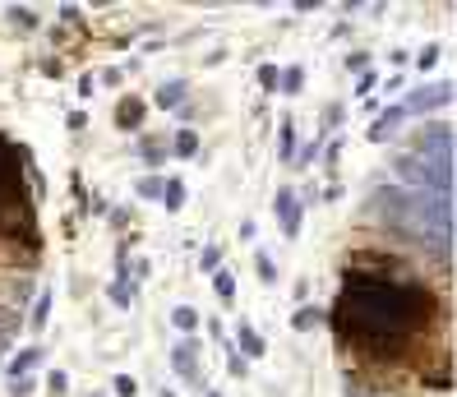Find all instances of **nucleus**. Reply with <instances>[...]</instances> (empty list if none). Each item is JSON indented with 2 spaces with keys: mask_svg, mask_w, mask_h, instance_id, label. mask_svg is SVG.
<instances>
[{
  "mask_svg": "<svg viewBox=\"0 0 457 397\" xmlns=\"http://www.w3.org/2000/svg\"><path fill=\"white\" fill-rule=\"evenodd\" d=\"M369 217L388 231L411 236L421 250L448 259L453 254V194H425V189L379 185L369 194Z\"/></svg>",
  "mask_w": 457,
  "mask_h": 397,
  "instance_id": "nucleus-2",
  "label": "nucleus"
},
{
  "mask_svg": "<svg viewBox=\"0 0 457 397\" xmlns=\"http://www.w3.org/2000/svg\"><path fill=\"white\" fill-rule=\"evenodd\" d=\"M374 88H379V74H374V69H369V74H360V88H356L360 97L369 102V93H374Z\"/></svg>",
  "mask_w": 457,
  "mask_h": 397,
  "instance_id": "nucleus-27",
  "label": "nucleus"
},
{
  "mask_svg": "<svg viewBox=\"0 0 457 397\" xmlns=\"http://www.w3.org/2000/svg\"><path fill=\"white\" fill-rule=\"evenodd\" d=\"M144 162L148 166H162V162H167V144H162V139H148V144H144Z\"/></svg>",
  "mask_w": 457,
  "mask_h": 397,
  "instance_id": "nucleus-19",
  "label": "nucleus"
},
{
  "mask_svg": "<svg viewBox=\"0 0 457 397\" xmlns=\"http://www.w3.org/2000/svg\"><path fill=\"white\" fill-rule=\"evenodd\" d=\"M416 65H421V69H435V65H439V46L430 42V46H425L421 55H416Z\"/></svg>",
  "mask_w": 457,
  "mask_h": 397,
  "instance_id": "nucleus-23",
  "label": "nucleus"
},
{
  "mask_svg": "<svg viewBox=\"0 0 457 397\" xmlns=\"http://www.w3.org/2000/svg\"><path fill=\"white\" fill-rule=\"evenodd\" d=\"M139 194H144V198H157V194H162V180H157V176H144V180H139Z\"/></svg>",
  "mask_w": 457,
  "mask_h": 397,
  "instance_id": "nucleus-26",
  "label": "nucleus"
},
{
  "mask_svg": "<svg viewBox=\"0 0 457 397\" xmlns=\"http://www.w3.org/2000/svg\"><path fill=\"white\" fill-rule=\"evenodd\" d=\"M453 102V83H425V88H416L407 102H397L402 107V116H421V111H435V107H448Z\"/></svg>",
  "mask_w": 457,
  "mask_h": 397,
  "instance_id": "nucleus-4",
  "label": "nucleus"
},
{
  "mask_svg": "<svg viewBox=\"0 0 457 397\" xmlns=\"http://www.w3.org/2000/svg\"><path fill=\"white\" fill-rule=\"evenodd\" d=\"M167 397H176V393H167Z\"/></svg>",
  "mask_w": 457,
  "mask_h": 397,
  "instance_id": "nucleus-35",
  "label": "nucleus"
},
{
  "mask_svg": "<svg viewBox=\"0 0 457 397\" xmlns=\"http://www.w3.org/2000/svg\"><path fill=\"white\" fill-rule=\"evenodd\" d=\"M171 148H176L180 157H194V153H199V134H194V130H180V134H176V144H171Z\"/></svg>",
  "mask_w": 457,
  "mask_h": 397,
  "instance_id": "nucleus-18",
  "label": "nucleus"
},
{
  "mask_svg": "<svg viewBox=\"0 0 457 397\" xmlns=\"http://www.w3.org/2000/svg\"><path fill=\"white\" fill-rule=\"evenodd\" d=\"M171 323H176L185 337H190V332L199 328V309H194V305H176V309H171Z\"/></svg>",
  "mask_w": 457,
  "mask_h": 397,
  "instance_id": "nucleus-12",
  "label": "nucleus"
},
{
  "mask_svg": "<svg viewBox=\"0 0 457 397\" xmlns=\"http://www.w3.org/2000/svg\"><path fill=\"white\" fill-rule=\"evenodd\" d=\"M337 157H342V144H337V139H333V144H328V171H333V166H337Z\"/></svg>",
  "mask_w": 457,
  "mask_h": 397,
  "instance_id": "nucleus-33",
  "label": "nucleus"
},
{
  "mask_svg": "<svg viewBox=\"0 0 457 397\" xmlns=\"http://www.w3.org/2000/svg\"><path fill=\"white\" fill-rule=\"evenodd\" d=\"M402 121H407V116H402V107H388V111H383V116H379V121H374V125H369V144H383V139H393V130H397V125Z\"/></svg>",
  "mask_w": 457,
  "mask_h": 397,
  "instance_id": "nucleus-7",
  "label": "nucleus"
},
{
  "mask_svg": "<svg viewBox=\"0 0 457 397\" xmlns=\"http://www.w3.org/2000/svg\"><path fill=\"white\" fill-rule=\"evenodd\" d=\"M111 300H116V305H130V282H125V277H116V282H111Z\"/></svg>",
  "mask_w": 457,
  "mask_h": 397,
  "instance_id": "nucleus-24",
  "label": "nucleus"
},
{
  "mask_svg": "<svg viewBox=\"0 0 457 397\" xmlns=\"http://www.w3.org/2000/svg\"><path fill=\"white\" fill-rule=\"evenodd\" d=\"M46 319H51V287H42V296H37L33 314H28V323H33V332H42V328H46Z\"/></svg>",
  "mask_w": 457,
  "mask_h": 397,
  "instance_id": "nucleus-11",
  "label": "nucleus"
},
{
  "mask_svg": "<svg viewBox=\"0 0 457 397\" xmlns=\"http://www.w3.org/2000/svg\"><path fill=\"white\" fill-rule=\"evenodd\" d=\"M342 116H346L342 107H328V111H324V121H328V125H342Z\"/></svg>",
  "mask_w": 457,
  "mask_h": 397,
  "instance_id": "nucleus-32",
  "label": "nucleus"
},
{
  "mask_svg": "<svg viewBox=\"0 0 457 397\" xmlns=\"http://www.w3.org/2000/svg\"><path fill=\"white\" fill-rule=\"evenodd\" d=\"M10 19L19 23V28H33V23H37V19H33V10H10Z\"/></svg>",
  "mask_w": 457,
  "mask_h": 397,
  "instance_id": "nucleus-30",
  "label": "nucleus"
},
{
  "mask_svg": "<svg viewBox=\"0 0 457 397\" xmlns=\"http://www.w3.org/2000/svg\"><path fill=\"white\" fill-rule=\"evenodd\" d=\"M291 153H296V125L282 121V162H291Z\"/></svg>",
  "mask_w": 457,
  "mask_h": 397,
  "instance_id": "nucleus-21",
  "label": "nucleus"
},
{
  "mask_svg": "<svg viewBox=\"0 0 457 397\" xmlns=\"http://www.w3.org/2000/svg\"><path fill=\"white\" fill-rule=\"evenodd\" d=\"M301 83H305L301 65H296V69H282V74H278V88L287 93V97H296V93H301Z\"/></svg>",
  "mask_w": 457,
  "mask_h": 397,
  "instance_id": "nucleus-15",
  "label": "nucleus"
},
{
  "mask_svg": "<svg viewBox=\"0 0 457 397\" xmlns=\"http://www.w3.org/2000/svg\"><path fill=\"white\" fill-rule=\"evenodd\" d=\"M199 337H180L176 351H171V370H176L180 379H199Z\"/></svg>",
  "mask_w": 457,
  "mask_h": 397,
  "instance_id": "nucleus-6",
  "label": "nucleus"
},
{
  "mask_svg": "<svg viewBox=\"0 0 457 397\" xmlns=\"http://www.w3.org/2000/svg\"><path fill=\"white\" fill-rule=\"evenodd\" d=\"M407 153H416L430 171H435V180L444 189H453V130L448 125H439V121H430L421 134L411 139V148Z\"/></svg>",
  "mask_w": 457,
  "mask_h": 397,
  "instance_id": "nucleus-3",
  "label": "nucleus"
},
{
  "mask_svg": "<svg viewBox=\"0 0 457 397\" xmlns=\"http://www.w3.org/2000/svg\"><path fill=\"white\" fill-rule=\"evenodd\" d=\"M278 222H282V236H287V241H296V236H301L305 208H301V198L291 194V189H278Z\"/></svg>",
  "mask_w": 457,
  "mask_h": 397,
  "instance_id": "nucleus-5",
  "label": "nucleus"
},
{
  "mask_svg": "<svg viewBox=\"0 0 457 397\" xmlns=\"http://www.w3.org/2000/svg\"><path fill=\"white\" fill-rule=\"evenodd\" d=\"M208 397H222V393H208Z\"/></svg>",
  "mask_w": 457,
  "mask_h": 397,
  "instance_id": "nucleus-34",
  "label": "nucleus"
},
{
  "mask_svg": "<svg viewBox=\"0 0 457 397\" xmlns=\"http://www.w3.org/2000/svg\"><path fill=\"white\" fill-rule=\"evenodd\" d=\"M185 79H167V83H162V88H157V107L162 111H171V107H180V102H185Z\"/></svg>",
  "mask_w": 457,
  "mask_h": 397,
  "instance_id": "nucleus-10",
  "label": "nucleus"
},
{
  "mask_svg": "<svg viewBox=\"0 0 457 397\" xmlns=\"http://www.w3.org/2000/svg\"><path fill=\"white\" fill-rule=\"evenodd\" d=\"M111 388H116V397H134V393H139V384H134L130 375H116V379H111Z\"/></svg>",
  "mask_w": 457,
  "mask_h": 397,
  "instance_id": "nucleus-22",
  "label": "nucleus"
},
{
  "mask_svg": "<svg viewBox=\"0 0 457 397\" xmlns=\"http://www.w3.org/2000/svg\"><path fill=\"white\" fill-rule=\"evenodd\" d=\"M319 319H324V309H319V305H301L296 314H291V323H296V328H314Z\"/></svg>",
  "mask_w": 457,
  "mask_h": 397,
  "instance_id": "nucleus-17",
  "label": "nucleus"
},
{
  "mask_svg": "<svg viewBox=\"0 0 457 397\" xmlns=\"http://www.w3.org/2000/svg\"><path fill=\"white\" fill-rule=\"evenodd\" d=\"M212 291H217V300L231 305V300H236V277L226 273V268H212Z\"/></svg>",
  "mask_w": 457,
  "mask_h": 397,
  "instance_id": "nucleus-13",
  "label": "nucleus"
},
{
  "mask_svg": "<svg viewBox=\"0 0 457 397\" xmlns=\"http://www.w3.org/2000/svg\"><path fill=\"white\" fill-rule=\"evenodd\" d=\"M46 388H51V393H65V388H69V375H65V370H51V375H46Z\"/></svg>",
  "mask_w": 457,
  "mask_h": 397,
  "instance_id": "nucleus-25",
  "label": "nucleus"
},
{
  "mask_svg": "<svg viewBox=\"0 0 457 397\" xmlns=\"http://www.w3.org/2000/svg\"><path fill=\"white\" fill-rule=\"evenodd\" d=\"M33 379H28V375H23V379H14V388H10V397H28V393H33Z\"/></svg>",
  "mask_w": 457,
  "mask_h": 397,
  "instance_id": "nucleus-29",
  "label": "nucleus"
},
{
  "mask_svg": "<svg viewBox=\"0 0 457 397\" xmlns=\"http://www.w3.org/2000/svg\"><path fill=\"white\" fill-rule=\"evenodd\" d=\"M254 273H259V282H278V268H273V259L264 250L254 254Z\"/></svg>",
  "mask_w": 457,
  "mask_h": 397,
  "instance_id": "nucleus-20",
  "label": "nucleus"
},
{
  "mask_svg": "<svg viewBox=\"0 0 457 397\" xmlns=\"http://www.w3.org/2000/svg\"><path fill=\"white\" fill-rule=\"evenodd\" d=\"M42 356H46V351H42V342H33V346H23V351L14 356V361L5 365V370H10L14 379H23V375H28V370H33V365H42Z\"/></svg>",
  "mask_w": 457,
  "mask_h": 397,
  "instance_id": "nucleus-9",
  "label": "nucleus"
},
{
  "mask_svg": "<svg viewBox=\"0 0 457 397\" xmlns=\"http://www.w3.org/2000/svg\"><path fill=\"white\" fill-rule=\"evenodd\" d=\"M240 351H245L250 361H259V356H264V337H259L254 328H240Z\"/></svg>",
  "mask_w": 457,
  "mask_h": 397,
  "instance_id": "nucleus-16",
  "label": "nucleus"
},
{
  "mask_svg": "<svg viewBox=\"0 0 457 397\" xmlns=\"http://www.w3.org/2000/svg\"><path fill=\"white\" fill-rule=\"evenodd\" d=\"M278 74H282V69H273V65H264V69H259V79H264V88H278Z\"/></svg>",
  "mask_w": 457,
  "mask_h": 397,
  "instance_id": "nucleus-31",
  "label": "nucleus"
},
{
  "mask_svg": "<svg viewBox=\"0 0 457 397\" xmlns=\"http://www.w3.org/2000/svg\"><path fill=\"white\" fill-rule=\"evenodd\" d=\"M162 203H167L171 213H180L185 208V185H180V180H167V185H162Z\"/></svg>",
  "mask_w": 457,
  "mask_h": 397,
  "instance_id": "nucleus-14",
  "label": "nucleus"
},
{
  "mask_svg": "<svg viewBox=\"0 0 457 397\" xmlns=\"http://www.w3.org/2000/svg\"><path fill=\"white\" fill-rule=\"evenodd\" d=\"M217 259H222V250H217V245H208V250L199 254V264L208 268V273H212V268H217Z\"/></svg>",
  "mask_w": 457,
  "mask_h": 397,
  "instance_id": "nucleus-28",
  "label": "nucleus"
},
{
  "mask_svg": "<svg viewBox=\"0 0 457 397\" xmlns=\"http://www.w3.org/2000/svg\"><path fill=\"white\" fill-rule=\"evenodd\" d=\"M435 314V296L416 282H388L374 273H351L342 277V296L333 305V328L351 342H360L374 356H393L411 332L425 328Z\"/></svg>",
  "mask_w": 457,
  "mask_h": 397,
  "instance_id": "nucleus-1",
  "label": "nucleus"
},
{
  "mask_svg": "<svg viewBox=\"0 0 457 397\" xmlns=\"http://www.w3.org/2000/svg\"><path fill=\"white\" fill-rule=\"evenodd\" d=\"M144 97H125L121 107H116V125H121V130H139V121H144Z\"/></svg>",
  "mask_w": 457,
  "mask_h": 397,
  "instance_id": "nucleus-8",
  "label": "nucleus"
}]
</instances>
